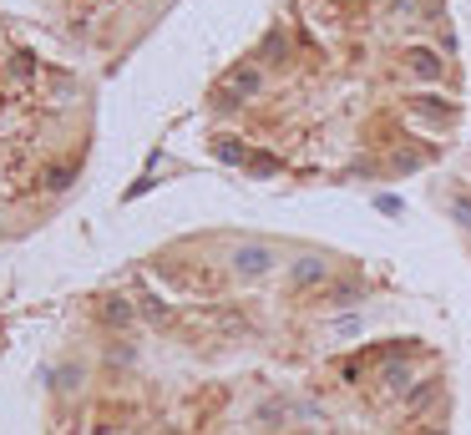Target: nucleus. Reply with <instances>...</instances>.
Masks as SVG:
<instances>
[{"mask_svg": "<svg viewBox=\"0 0 471 435\" xmlns=\"http://www.w3.org/2000/svg\"><path fill=\"white\" fill-rule=\"evenodd\" d=\"M411 66H416L420 76H426V82H431V76H441V61H436L431 51H416V61H411Z\"/></svg>", "mask_w": 471, "mask_h": 435, "instance_id": "3", "label": "nucleus"}, {"mask_svg": "<svg viewBox=\"0 0 471 435\" xmlns=\"http://www.w3.org/2000/svg\"><path fill=\"white\" fill-rule=\"evenodd\" d=\"M314 279H324V263H319V259H304V263L294 268V284H314Z\"/></svg>", "mask_w": 471, "mask_h": 435, "instance_id": "2", "label": "nucleus"}, {"mask_svg": "<svg viewBox=\"0 0 471 435\" xmlns=\"http://www.w3.org/2000/svg\"><path fill=\"white\" fill-rule=\"evenodd\" d=\"M385 380H391V385H396V390H400V385H405V380H411V369H405V364H391V369H385Z\"/></svg>", "mask_w": 471, "mask_h": 435, "instance_id": "4", "label": "nucleus"}, {"mask_svg": "<svg viewBox=\"0 0 471 435\" xmlns=\"http://www.w3.org/2000/svg\"><path fill=\"white\" fill-rule=\"evenodd\" d=\"M233 263H238L243 273H264V268H269V248L249 243V248H238V253H233Z\"/></svg>", "mask_w": 471, "mask_h": 435, "instance_id": "1", "label": "nucleus"}]
</instances>
